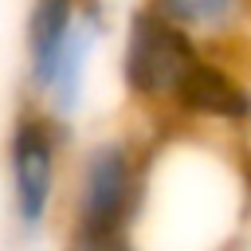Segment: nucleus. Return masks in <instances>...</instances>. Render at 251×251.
<instances>
[{"label":"nucleus","instance_id":"nucleus-1","mask_svg":"<svg viewBox=\"0 0 251 251\" xmlns=\"http://www.w3.org/2000/svg\"><path fill=\"white\" fill-rule=\"evenodd\" d=\"M106 0H27L20 98L75 126L86 106L90 71L106 43Z\"/></svg>","mask_w":251,"mask_h":251},{"label":"nucleus","instance_id":"nucleus-2","mask_svg":"<svg viewBox=\"0 0 251 251\" xmlns=\"http://www.w3.org/2000/svg\"><path fill=\"white\" fill-rule=\"evenodd\" d=\"M149 122L102 133L78 149L67 173L63 235L129 239L145 184Z\"/></svg>","mask_w":251,"mask_h":251},{"label":"nucleus","instance_id":"nucleus-3","mask_svg":"<svg viewBox=\"0 0 251 251\" xmlns=\"http://www.w3.org/2000/svg\"><path fill=\"white\" fill-rule=\"evenodd\" d=\"M71 137H75L71 122L20 98L4 133V192H8L12 239L24 247L39 243L63 208L71 173L67 165Z\"/></svg>","mask_w":251,"mask_h":251},{"label":"nucleus","instance_id":"nucleus-4","mask_svg":"<svg viewBox=\"0 0 251 251\" xmlns=\"http://www.w3.org/2000/svg\"><path fill=\"white\" fill-rule=\"evenodd\" d=\"M208 55L212 47L137 0L118 43V82L137 122H173Z\"/></svg>","mask_w":251,"mask_h":251},{"label":"nucleus","instance_id":"nucleus-5","mask_svg":"<svg viewBox=\"0 0 251 251\" xmlns=\"http://www.w3.org/2000/svg\"><path fill=\"white\" fill-rule=\"evenodd\" d=\"M204 47L231 55L243 71L251 59V0H141ZM251 75V71H247Z\"/></svg>","mask_w":251,"mask_h":251}]
</instances>
